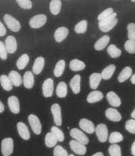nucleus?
Returning <instances> with one entry per match:
<instances>
[{
  "mask_svg": "<svg viewBox=\"0 0 135 156\" xmlns=\"http://www.w3.org/2000/svg\"><path fill=\"white\" fill-rule=\"evenodd\" d=\"M4 20L8 29H10L12 31H19V30L21 28L20 23L15 18L9 14H5L4 16Z\"/></svg>",
  "mask_w": 135,
  "mask_h": 156,
  "instance_id": "obj_4",
  "label": "nucleus"
},
{
  "mask_svg": "<svg viewBox=\"0 0 135 156\" xmlns=\"http://www.w3.org/2000/svg\"><path fill=\"white\" fill-rule=\"evenodd\" d=\"M8 57V52L5 44L0 41V58L2 60H5Z\"/></svg>",
  "mask_w": 135,
  "mask_h": 156,
  "instance_id": "obj_45",
  "label": "nucleus"
},
{
  "mask_svg": "<svg viewBox=\"0 0 135 156\" xmlns=\"http://www.w3.org/2000/svg\"><path fill=\"white\" fill-rule=\"evenodd\" d=\"M29 122L30 124V126L32 128V131L35 134H40L41 133V124L39 120V119L38 118L37 116H36L34 114H31L29 115Z\"/></svg>",
  "mask_w": 135,
  "mask_h": 156,
  "instance_id": "obj_6",
  "label": "nucleus"
},
{
  "mask_svg": "<svg viewBox=\"0 0 135 156\" xmlns=\"http://www.w3.org/2000/svg\"><path fill=\"white\" fill-rule=\"evenodd\" d=\"M131 117H132V118H135V110L134 109L133 110V112H132V113H131Z\"/></svg>",
  "mask_w": 135,
  "mask_h": 156,
  "instance_id": "obj_51",
  "label": "nucleus"
},
{
  "mask_svg": "<svg viewBox=\"0 0 135 156\" xmlns=\"http://www.w3.org/2000/svg\"><path fill=\"white\" fill-rule=\"evenodd\" d=\"M4 111V105H3V103L0 101V113H2Z\"/></svg>",
  "mask_w": 135,
  "mask_h": 156,
  "instance_id": "obj_48",
  "label": "nucleus"
},
{
  "mask_svg": "<svg viewBox=\"0 0 135 156\" xmlns=\"http://www.w3.org/2000/svg\"><path fill=\"white\" fill-rule=\"evenodd\" d=\"M107 99L111 106L113 107H118L121 105V100L120 97L114 92H109L107 94Z\"/></svg>",
  "mask_w": 135,
  "mask_h": 156,
  "instance_id": "obj_17",
  "label": "nucleus"
},
{
  "mask_svg": "<svg viewBox=\"0 0 135 156\" xmlns=\"http://www.w3.org/2000/svg\"><path fill=\"white\" fill-rule=\"evenodd\" d=\"M70 147L71 149L75 154L79 155H83L86 154V148L85 145H83L82 143L76 141L75 140H72L70 141Z\"/></svg>",
  "mask_w": 135,
  "mask_h": 156,
  "instance_id": "obj_10",
  "label": "nucleus"
},
{
  "mask_svg": "<svg viewBox=\"0 0 135 156\" xmlns=\"http://www.w3.org/2000/svg\"><path fill=\"white\" fill-rule=\"evenodd\" d=\"M62 8V2L60 0H52L49 4L51 13L53 15H58L60 12Z\"/></svg>",
  "mask_w": 135,
  "mask_h": 156,
  "instance_id": "obj_27",
  "label": "nucleus"
},
{
  "mask_svg": "<svg viewBox=\"0 0 135 156\" xmlns=\"http://www.w3.org/2000/svg\"><path fill=\"white\" fill-rule=\"evenodd\" d=\"M5 46L6 48L7 52L10 54H14L17 50V42L16 38L10 35L5 39Z\"/></svg>",
  "mask_w": 135,
  "mask_h": 156,
  "instance_id": "obj_12",
  "label": "nucleus"
},
{
  "mask_svg": "<svg viewBox=\"0 0 135 156\" xmlns=\"http://www.w3.org/2000/svg\"><path fill=\"white\" fill-rule=\"evenodd\" d=\"M70 86L74 94H79L80 91V76L79 75H76L73 77L70 82Z\"/></svg>",
  "mask_w": 135,
  "mask_h": 156,
  "instance_id": "obj_20",
  "label": "nucleus"
},
{
  "mask_svg": "<svg viewBox=\"0 0 135 156\" xmlns=\"http://www.w3.org/2000/svg\"><path fill=\"white\" fill-rule=\"evenodd\" d=\"M103 97V93L100 91H93L87 96V101L89 103H94L102 100Z\"/></svg>",
  "mask_w": 135,
  "mask_h": 156,
  "instance_id": "obj_25",
  "label": "nucleus"
},
{
  "mask_svg": "<svg viewBox=\"0 0 135 156\" xmlns=\"http://www.w3.org/2000/svg\"><path fill=\"white\" fill-rule=\"evenodd\" d=\"M131 83H133V84H135V76L134 74L133 75V76L131 77Z\"/></svg>",
  "mask_w": 135,
  "mask_h": 156,
  "instance_id": "obj_50",
  "label": "nucleus"
},
{
  "mask_svg": "<svg viewBox=\"0 0 135 156\" xmlns=\"http://www.w3.org/2000/svg\"><path fill=\"white\" fill-rule=\"evenodd\" d=\"M131 153L133 156L135 155V142H133V145L131 147Z\"/></svg>",
  "mask_w": 135,
  "mask_h": 156,
  "instance_id": "obj_47",
  "label": "nucleus"
},
{
  "mask_svg": "<svg viewBox=\"0 0 135 156\" xmlns=\"http://www.w3.org/2000/svg\"><path fill=\"white\" fill-rule=\"evenodd\" d=\"M54 156H68V151L60 145H57L53 150Z\"/></svg>",
  "mask_w": 135,
  "mask_h": 156,
  "instance_id": "obj_39",
  "label": "nucleus"
},
{
  "mask_svg": "<svg viewBox=\"0 0 135 156\" xmlns=\"http://www.w3.org/2000/svg\"><path fill=\"white\" fill-rule=\"evenodd\" d=\"M108 151H109L110 156H122L120 147L118 145H116V144H113V145H111Z\"/></svg>",
  "mask_w": 135,
  "mask_h": 156,
  "instance_id": "obj_38",
  "label": "nucleus"
},
{
  "mask_svg": "<svg viewBox=\"0 0 135 156\" xmlns=\"http://www.w3.org/2000/svg\"><path fill=\"white\" fill-rule=\"evenodd\" d=\"M45 65V59L43 57H38L35 59L33 67H32V71L36 75L39 74L43 70Z\"/></svg>",
  "mask_w": 135,
  "mask_h": 156,
  "instance_id": "obj_23",
  "label": "nucleus"
},
{
  "mask_svg": "<svg viewBox=\"0 0 135 156\" xmlns=\"http://www.w3.org/2000/svg\"><path fill=\"white\" fill-rule=\"evenodd\" d=\"M70 136L73 137L75 140L82 143L84 145H87L89 142L88 137L84 134L83 131H81L80 130H79V129L76 128H73L70 130Z\"/></svg>",
  "mask_w": 135,
  "mask_h": 156,
  "instance_id": "obj_3",
  "label": "nucleus"
},
{
  "mask_svg": "<svg viewBox=\"0 0 135 156\" xmlns=\"http://www.w3.org/2000/svg\"><path fill=\"white\" fill-rule=\"evenodd\" d=\"M96 135L98 138V140L101 143H105L108 138V130L106 124H100L97 125L95 128Z\"/></svg>",
  "mask_w": 135,
  "mask_h": 156,
  "instance_id": "obj_7",
  "label": "nucleus"
},
{
  "mask_svg": "<svg viewBox=\"0 0 135 156\" xmlns=\"http://www.w3.org/2000/svg\"><path fill=\"white\" fill-rule=\"evenodd\" d=\"M110 38L108 35H104L103 37H101L100 40H99L95 44L94 48L96 50H102L106 48L108 43L110 42Z\"/></svg>",
  "mask_w": 135,
  "mask_h": 156,
  "instance_id": "obj_24",
  "label": "nucleus"
},
{
  "mask_svg": "<svg viewBox=\"0 0 135 156\" xmlns=\"http://www.w3.org/2000/svg\"><path fill=\"white\" fill-rule=\"evenodd\" d=\"M125 128L130 133L134 134L135 133V120L134 119H129L125 124Z\"/></svg>",
  "mask_w": 135,
  "mask_h": 156,
  "instance_id": "obj_43",
  "label": "nucleus"
},
{
  "mask_svg": "<svg viewBox=\"0 0 135 156\" xmlns=\"http://www.w3.org/2000/svg\"><path fill=\"white\" fill-rule=\"evenodd\" d=\"M17 130L19 132V134L24 140H29L31 137V134H30V132L28 129V127L26 126L25 124H24L23 122H19L17 124Z\"/></svg>",
  "mask_w": 135,
  "mask_h": 156,
  "instance_id": "obj_15",
  "label": "nucleus"
},
{
  "mask_svg": "<svg viewBox=\"0 0 135 156\" xmlns=\"http://www.w3.org/2000/svg\"><path fill=\"white\" fill-rule=\"evenodd\" d=\"M101 76L100 73H92L89 77V83L91 88L93 90L97 89L101 81Z\"/></svg>",
  "mask_w": 135,
  "mask_h": 156,
  "instance_id": "obj_21",
  "label": "nucleus"
},
{
  "mask_svg": "<svg viewBox=\"0 0 135 156\" xmlns=\"http://www.w3.org/2000/svg\"><path fill=\"white\" fill-rule=\"evenodd\" d=\"M113 13V10L112 8H107L106 10H103L101 13L98 16V20L100 21H101V20H103L104 19H107V18L111 16L112 14Z\"/></svg>",
  "mask_w": 135,
  "mask_h": 156,
  "instance_id": "obj_42",
  "label": "nucleus"
},
{
  "mask_svg": "<svg viewBox=\"0 0 135 156\" xmlns=\"http://www.w3.org/2000/svg\"><path fill=\"white\" fill-rule=\"evenodd\" d=\"M79 126L84 132L88 134H93L95 130L93 123L87 119H81L79 122Z\"/></svg>",
  "mask_w": 135,
  "mask_h": 156,
  "instance_id": "obj_11",
  "label": "nucleus"
},
{
  "mask_svg": "<svg viewBox=\"0 0 135 156\" xmlns=\"http://www.w3.org/2000/svg\"><path fill=\"white\" fill-rule=\"evenodd\" d=\"M65 65L66 63L64 60H60V61H59L57 62L55 69H54V76L57 77H60L63 73H64V71L65 69Z\"/></svg>",
  "mask_w": 135,
  "mask_h": 156,
  "instance_id": "obj_34",
  "label": "nucleus"
},
{
  "mask_svg": "<svg viewBox=\"0 0 135 156\" xmlns=\"http://www.w3.org/2000/svg\"><path fill=\"white\" fill-rule=\"evenodd\" d=\"M45 143L47 147H53L56 145L57 143H58V140L54 136V134L52 133H48L46 136V139H45Z\"/></svg>",
  "mask_w": 135,
  "mask_h": 156,
  "instance_id": "obj_33",
  "label": "nucleus"
},
{
  "mask_svg": "<svg viewBox=\"0 0 135 156\" xmlns=\"http://www.w3.org/2000/svg\"><path fill=\"white\" fill-rule=\"evenodd\" d=\"M6 34V29L1 21H0V37H3Z\"/></svg>",
  "mask_w": 135,
  "mask_h": 156,
  "instance_id": "obj_46",
  "label": "nucleus"
},
{
  "mask_svg": "<svg viewBox=\"0 0 135 156\" xmlns=\"http://www.w3.org/2000/svg\"><path fill=\"white\" fill-rule=\"evenodd\" d=\"M116 70V66L114 65H108L107 67L104 69L102 71L101 73V76L102 79L105 80H110L111 77L114 73Z\"/></svg>",
  "mask_w": 135,
  "mask_h": 156,
  "instance_id": "obj_22",
  "label": "nucleus"
},
{
  "mask_svg": "<svg viewBox=\"0 0 135 156\" xmlns=\"http://www.w3.org/2000/svg\"><path fill=\"white\" fill-rule=\"evenodd\" d=\"M8 107L12 112L17 114L20 112V103L19 100L15 96H12L8 98Z\"/></svg>",
  "mask_w": 135,
  "mask_h": 156,
  "instance_id": "obj_13",
  "label": "nucleus"
},
{
  "mask_svg": "<svg viewBox=\"0 0 135 156\" xmlns=\"http://www.w3.org/2000/svg\"><path fill=\"white\" fill-rule=\"evenodd\" d=\"M16 2L19 6L23 9L29 10L32 8V2L30 0H17Z\"/></svg>",
  "mask_w": 135,
  "mask_h": 156,
  "instance_id": "obj_44",
  "label": "nucleus"
},
{
  "mask_svg": "<svg viewBox=\"0 0 135 156\" xmlns=\"http://www.w3.org/2000/svg\"><path fill=\"white\" fill-rule=\"evenodd\" d=\"M125 50L130 54L135 53V41L128 40L124 44Z\"/></svg>",
  "mask_w": 135,
  "mask_h": 156,
  "instance_id": "obj_40",
  "label": "nucleus"
},
{
  "mask_svg": "<svg viewBox=\"0 0 135 156\" xmlns=\"http://www.w3.org/2000/svg\"><path fill=\"white\" fill-rule=\"evenodd\" d=\"M106 118L112 122H120L122 119L121 114L114 108H109L106 111Z\"/></svg>",
  "mask_w": 135,
  "mask_h": 156,
  "instance_id": "obj_14",
  "label": "nucleus"
},
{
  "mask_svg": "<svg viewBox=\"0 0 135 156\" xmlns=\"http://www.w3.org/2000/svg\"><path fill=\"white\" fill-rule=\"evenodd\" d=\"M70 68L74 71H82L85 68V64L79 59H73L70 62Z\"/></svg>",
  "mask_w": 135,
  "mask_h": 156,
  "instance_id": "obj_28",
  "label": "nucleus"
},
{
  "mask_svg": "<svg viewBox=\"0 0 135 156\" xmlns=\"http://www.w3.org/2000/svg\"><path fill=\"white\" fill-rule=\"evenodd\" d=\"M128 37L130 40L135 41V24L130 23L127 26Z\"/></svg>",
  "mask_w": 135,
  "mask_h": 156,
  "instance_id": "obj_41",
  "label": "nucleus"
},
{
  "mask_svg": "<svg viewBox=\"0 0 135 156\" xmlns=\"http://www.w3.org/2000/svg\"><path fill=\"white\" fill-rule=\"evenodd\" d=\"M92 156H104V155H103V153H101V152H97V153H96V154L93 155Z\"/></svg>",
  "mask_w": 135,
  "mask_h": 156,
  "instance_id": "obj_49",
  "label": "nucleus"
},
{
  "mask_svg": "<svg viewBox=\"0 0 135 156\" xmlns=\"http://www.w3.org/2000/svg\"><path fill=\"white\" fill-rule=\"evenodd\" d=\"M123 140V136L118 132H113L109 136V142L112 144H116Z\"/></svg>",
  "mask_w": 135,
  "mask_h": 156,
  "instance_id": "obj_35",
  "label": "nucleus"
},
{
  "mask_svg": "<svg viewBox=\"0 0 135 156\" xmlns=\"http://www.w3.org/2000/svg\"><path fill=\"white\" fill-rule=\"evenodd\" d=\"M0 83H1L2 88H4L5 90L10 91L12 89V83L10 82L8 76H5V75H2V76H0Z\"/></svg>",
  "mask_w": 135,
  "mask_h": 156,
  "instance_id": "obj_30",
  "label": "nucleus"
},
{
  "mask_svg": "<svg viewBox=\"0 0 135 156\" xmlns=\"http://www.w3.org/2000/svg\"><path fill=\"white\" fill-rule=\"evenodd\" d=\"M2 154L4 156H10L13 153L14 140L12 138H5L2 141Z\"/></svg>",
  "mask_w": 135,
  "mask_h": 156,
  "instance_id": "obj_2",
  "label": "nucleus"
},
{
  "mask_svg": "<svg viewBox=\"0 0 135 156\" xmlns=\"http://www.w3.org/2000/svg\"><path fill=\"white\" fill-rule=\"evenodd\" d=\"M68 156H75V155H74L73 154H70V155H68Z\"/></svg>",
  "mask_w": 135,
  "mask_h": 156,
  "instance_id": "obj_52",
  "label": "nucleus"
},
{
  "mask_svg": "<svg viewBox=\"0 0 135 156\" xmlns=\"http://www.w3.org/2000/svg\"><path fill=\"white\" fill-rule=\"evenodd\" d=\"M51 111H52V115L53 116L54 123L58 126H60L62 124V112H61V107L58 104L55 103L51 107Z\"/></svg>",
  "mask_w": 135,
  "mask_h": 156,
  "instance_id": "obj_8",
  "label": "nucleus"
},
{
  "mask_svg": "<svg viewBox=\"0 0 135 156\" xmlns=\"http://www.w3.org/2000/svg\"><path fill=\"white\" fill-rule=\"evenodd\" d=\"M42 91L45 97H51L53 92V81L52 78H48L43 83Z\"/></svg>",
  "mask_w": 135,
  "mask_h": 156,
  "instance_id": "obj_9",
  "label": "nucleus"
},
{
  "mask_svg": "<svg viewBox=\"0 0 135 156\" xmlns=\"http://www.w3.org/2000/svg\"><path fill=\"white\" fill-rule=\"evenodd\" d=\"M68 94V88L66 83L61 82L58 83L56 88V94L59 98H64Z\"/></svg>",
  "mask_w": 135,
  "mask_h": 156,
  "instance_id": "obj_29",
  "label": "nucleus"
},
{
  "mask_svg": "<svg viewBox=\"0 0 135 156\" xmlns=\"http://www.w3.org/2000/svg\"><path fill=\"white\" fill-rule=\"evenodd\" d=\"M47 22V16L45 14H37L32 17L29 24L32 28L38 29L43 27Z\"/></svg>",
  "mask_w": 135,
  "mask_h": 156,
  "instance_id": "obj_5",
  "label": "nucleus"
},
{
  "mask_svg": "<svg viewBox=\"0 0 135 156\" xmlns=\"http://www.w3.org/2000/svg\"><path fill=\"white\" fill-rule=\"evenodd\" d=\"M131 2H133V3H134V2H135V1H134V0H132V1H131Z\"/></svg>",
  "mask_w": 135,
  "mask_h": 156,
  "instance_id": "obj_53",
  "label": "nucleus"
},
{
  "mask_svg": "<svg viewBox=\"0 0 135 156\" xmlns=\"http://www.w3.org/2000/svg\"><path fill=\"white\" fill-rule=\"evenodd\" d=\"M87 21L86 20H81L75 26L74 31L76 34H85L87 29Z\"/></svg>",
  "mask_w": 135,
  "mask_h": 156,
  "instance_id": "obj_36",
  "label": "nucleus"
},
{
  "mask_svg": "<svg viewBox=\"0 0 135 156\" xmlns=\"http://www.w3.org/2000/svg\"><path fill=\"white\" fill-rule=\"evenodd\" d=\"M8 77L10 79V82L14 86L19 87L22 83V77L16 71H12L8 75Z\"/></svg>",
  "mask_w": 135,
  "mask_h": 156,
  "instance_id": "obj_19",
  "label": "nucleus"
},
{
  "mask_svg": "<svg viewBox=\"0 0 135 156\" xmlns=\"http://www.w3.org/2000/svg\"><path fill=\"white\" fill-rule=\"evenodd\" d=\"M51 133H52L54 136L59 142H63L64 140V134L62 133L60 129L57 126H52L51 128Z\"/></svg>",
  "mask_w": 135,
  "mask_h": 156,
  "instance_id": "obj_37",
  "label": "nucleus"
},
{
  "mask_svg": "<svg viewBox=\"0 0 135 156\" xmlns=\"http://www.w3.org/2000/svg\"><path fill=\"white\" fill-rule=\"evenodd\" d=\"M116 16L117 14L113 12L107 19L99 22V28L102 32H109L114 27L116 24L118 23V19H117Z\"/></svg>",
  "mask_w": 135,
  "mask_h": 156,
  "instance_id": "obj_1",
  "label": "nucleus"
},
{
  "mask_svg": "<svg viewBox=\"0 0 135 156\" xmlns=\"http://www.w3.org/2000/svg\"><path fill=\"white\" fill-rule=\"evenodd\" d=\"M133 75V69L130 67H126L123 69V70L120 73L118 77V80L119 82H124L127 81L129 77Z\"/></svg>",
  "mask_w": 135,
  "mask_h": 156,
  "instance_id": "obj_26",
  "label": "nucleus"
},
{
  "mask_svg": "<svg viewBox=\"0 0 135 156\" xmlns=\"http://www.w3.org/2000/svg\"><path fill=\"white\" fill-rule=\"evenodd\" d=\"M22 81L26 88H32L34 86V75L31 71H26L24 75Z\"/></svg>",
  "mask_w": 135,
  "mask_h": 156,
  "instance_id": "obj_18",
  "label": "nucleus"
},
{
  "mask_svg": "<svg viewBox=\"0 0 135 156\" xmlns=\"http://www.w3.org/2000/svg\"><path fill=\"white\" fill-rule=\"evenodd\" d=\"M68 34V29L64 27H59L56 29L55 34H54V38L57 42H62L67 37Z\"/></svg>",
  "mask_w": 135,
  "mask_h": 156,
  "instance_id": "obj_16",
  "label": "nucleus"
},
{
  "mask_svg": "<svg viewBox=\"0 0 135 156\" xmlns=\"http://www.w3.org/2000/svg\"><path fill=\"white\" fill-rule=\"evenodd\" d=\"M107 53L112 58H116L122 55V50L117 48L114 44H111L108 46L107 49Z\"/></svg>",
  "mask_w": 135,
  "mask_h": 156,
  "instance_id": "obj_31",
  "label": "nucleus"
},
{
  "mask_svg": "<svg viewBox=\"0 0 135 156\" xmlns=\"http://www.w3.org/2000/svg\"><path fill=\"white\" fill-rule=\"evenodd\" d=\"M29 62V56L26 54L22 55L20 58L18 59L16 62V66L19 69L22 70L25 69Z\"/></svg>",
  "mask_w": 135,
  "mask_h": 156,
  "instance_id": "obj_32",
  "label": "nucleus"
}]
</instances>
